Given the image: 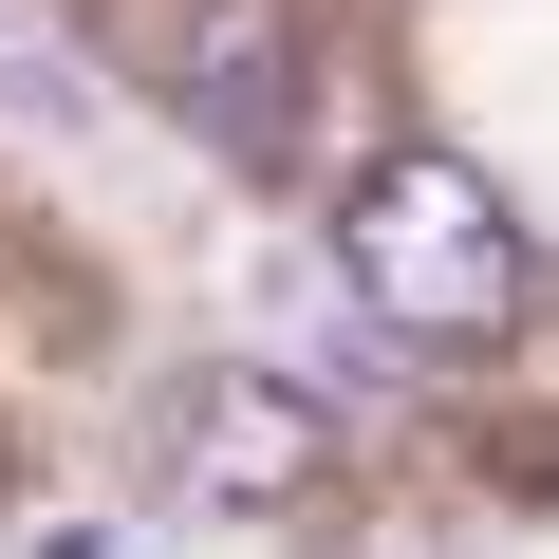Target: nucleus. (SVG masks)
<instances>
[{
	"mask_svg": "<svg viewBox=\"0 0 559 559\" xmlns=\"http://www.w3.org/2000/svg\"><path fill=\"white\" fill-rule=\"evenodd\" d=\"M94 112V75H75V38H38L20 0H0V131H75Z\"/></svg>",
	"mask_w": 559,
	"mask_h": 559,
	"instance_id": "20e7f679",
	"label": "nucleus"
},
{
	"mask_svg": "<svg viewBox=\"0 0 559 559\" xmlns=\"http://www.w3.org/2000/svg\"><path fill=\"white\" fill-rule=\"evenodd\" d=\"M168 466H187L205 503H299V485L336 466V429H318V392H299V373L205 355V373L168 392Z\"/></svg>",
	"mask_w": 559,
	"mask_h": 559,
	"instance_id": "f03ea898",
	"label": "nucleus"
},
{
	"mask_svg": "<svg viewBox=\"0 0 559 559\" xmlns=\"http://www.w3.org/2000/svg\"><path fill=\"white\" fill-rule=\"evenodd\" d=\"M336 280H355L373 336H503L540 299V242L466 150H373L355 205H336Z\"/></svg>",
	"mask_w": 559,
	"mask_h": 559,
	"instance_id": "f257e3e1",
	"label": "nucleus"
},
{
	"mask_svg": "<svg viewBox=\"0 0 559 559\" xmlns=\"http://www.w3.org/2000/svg\"><path fill=\"white\" fill-rule=\"evenodd\" d=\"M187 131L224 168H299V20L280 0H187Z\"/></svg>",
	"mask_w": 559,
	"mask_h": 559,
	"instance_id": "7ed1b4c3",
	"label": "nucleus"
}]
</instances>
